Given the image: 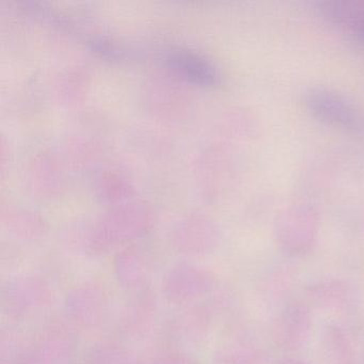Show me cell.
<instances>
[{"instance_id":"obj_1","label":"cell","mask_w":364,"mask_h":364,"mask_svg":"<svg viewBox=\"0 0 364 364\" xmlns=\"http://www.w3.org/2000/svg\"><path fill=\"white\" fill-rule=\"evenodd\" d=\"M312 327L310 310L301 304L287 306L274 321L272 336L279 347L295 350L306 343Z\"/></svg>"},{"instance_id":"obj_2","label":"cell","mask_w":364,"mask_h":364,"mask_svg":"<svg viewBox=\"0 0 364 364\" xmlns=\"http://www.w3.org/2000/svg\"><path fill=\"white\" fill-rule=\"evenodd\" d=\"M306 104L309 110L321 121L349 129L360 125L359 114L353 105L331 91L313 89L306 93Z\"/></svg>"},{"instance_id":"obj_3","label":"cell","mask_w":364,"mask_h":364,"mask_svg":"<svg viewBox=\"0 0 364 364\" xmlns=\"http://www.w3.org/2000/svg\"><path fill=\"white\" fill-rule=\"evenodd\" d=\"M215 280L201 268L181 265L170 272L165 283L166 294L174 301H185L208 293Z\"/></svg>"},{"instance_id":"obj_4","label":"cell","mask_w":364,"mask_h":364,"mask_svg":"<svg viewBox=\"0 0 364 364\" xmlns=\"http://www.w3.org/2000/svg\"><path fill=\"white\" fill-rule=\"evenodd\" d=\"M279 245L289 257H304L312 250L316 238L314 220L289 219L279 227Z\"/></svg>"},{"instance_id":"obj_5","label":"cell","mask_w":364,"mask_h":364,"mask_svg":"<svg viewBox=\"0 0 364 364\" xmlns=\"http://www.w3.org/2000/svg\"><path fill=\"white\" fill-rule=\"evenodd\" d=\"M48 296V289L43 283L25 278L8 285L4 293V301L10 311L21 314L41 306Z\"/></svg>"},{"instance_id":"obj_6","label":"cell","mask_w":364,"mask_h":364,"mask_svg":"<svg viewBox=\"0 0 364 364\" xmlns=\"http://www.w3.org/2000/svg\"><path fill=\"white\" fill-rule=\"evenodd\" d=\"M355 291L346 281L341 279H323L311 285L309 299L318 308H341L353 301Z\"/></svg>"},{"instance_id":"obj_7","label":"cell","mask_w":364,"mask_h":364,"mask_svg":"<svg viewBox=\"0 0 364 364\" xmlns=\"http://www.w3.org/2000/svg\"><path fill=\"white\" fill-rule=\"evenodd\" d=\"M106 299L104 294L95 287H87L76 289L70 296L68 301V311L82 323H95L101 318L105 311Z\"/></svg>"},{"instance_id":"obj_8","label":"cell","mask_w":364,"mask_h":364,"mask_svg":"<svg viewBox=\"0 0 364 364\" xmlns=\"http://www.w3.org/2000/svg\"><path fill=\"white\" fill-rule=\"evenodd\" d=\"M326 364H357L350 341L342 328L329 326L323 338Z\"/></svg>"},{"instance_id":"obj_9","label":"cell","mask_w":364,"mask_h":364,"mask_svg":"<svg viewBox=\"0 0 364 364\" xmlns=\"http://www.w3.org/2000/svg\"><path fill=\"white\" fill-rule=\"evenodd\" d=\"M71 355L69 342L60 336H50L33 347L23 364H65Z\"/></svg>"},{"instance_id":"obj_10","label":"cell","mask_w":364,"mask_h":364,"mask_svg":"<svg viewBox=\"0 0 364 364\" xmlns=\"http://www.w3.org/2000/svg\"><path fill=\"white\" fill-rule=\"evenodd\" d=\"M139 257H127L117 265L118 279L129 289H137L146 283L149 277V266Z\"/></svg>"},{"instance_id":"obj_11","label":"cell","mask_w":364,"mask_h":364,"mask_svg":"<svg viewBox=\"0 0 364 364\" xmlns=\"http://www.w3.org/2000/svg\"><path fill=\"white\" fill-rule=\"evenodd\" d=\"M133 355L114 345H103L99 348L93 349L89 357V364H136Z\"/></svg>"},{"instance_id":"obj_12","label":"cell","mask_w":364,"mask_h":364,"mask_svg":"<svg viewBox=\"0 0 364 364\" xmlns=\"http://www.w3.org/2000/svg\"><path fill=\"white\" fill-rule=\"evenodd\" d=\"M261 351L249 346H235L221 353V364H261Z\"/></svg>"},{"instance_id":"obj_13","label":"cell","mask_w":364,"mask_h":364,"mask_svg":"<svg viewBox=\"0 0 364 364\" xmlns=\"http://www.w3.org/2000/svg\"><path fill=\"white\" fill-rule=\"evenodd\" d=\"M156 364H195L187 358L182 355H171V357L164 358Z\"/></svg>"},{"instance_id":"obj_14","label":"cell","mask_w":364,"mask_h":364,"mask_svg":"<svg viewBox=\"0 0 364 364\" xmlns=\"http://www.w3.org/2000/svg\"><path fill=\"white\" fill-rule=\"evenodd\" d=\"M280 364H308L306 362L302 361V360L297 359H287L284 361L281 362Z\"/></svg>"}]
</instances>
